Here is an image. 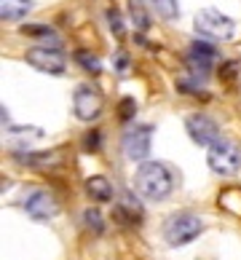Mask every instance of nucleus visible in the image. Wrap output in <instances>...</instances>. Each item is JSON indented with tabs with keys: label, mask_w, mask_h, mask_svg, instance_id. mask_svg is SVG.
<instances>
[{
	"label": "nucleus",
	"mask_w": 241,
	"mask_h": 260,
	"mask_svg": "<svg viewBox=\"0 0 241 260\" xmlns=\"http://www.w3.org/2000/svg\"><path fill=\"white\" fill-rule=\"evenodd\" d=\"M134 188H137V193L148 201H163L171 193V188H175V175H171V169L166 164L148 161V164H142L137 169V175H134Z\"/></svg>",
	"instance_id": "nucleus-1"
},
{
	"label": "nucleus",
	"mask_w": 241,
	"mask_h": 260,
	"mask_svg": "<svg viewBox=\"0 0 241 260\" xmlns=\"http://www.w3.org/2000/svg\"><path fill=\"white\" fill-rule=\"evenodd\" d=\"M201 231H204V223H201L198 215L180 212V215H171L163 223V239H166L169 247H185L193 239H198Z\"/></svg>",
	"instance_id": "nucleus-2"
},
{
	"label": "nucleus",
	"mask_w": 241,
	"mask_h": 260,
	"mask_svg": "<svg viewBox=\"0 0 241 260\" xmlns=\"http://www.w3.org/2000/svg\"><path fill=\"white\" fill-rule=\"evenodd\" d=\"M206 164L215 175H236L241 169V148L236 145L233 140H217L215 145L209 148V156H206Z\"/></svg>",
	"instance_id": "nucleus-3"
},
{
	"label": "nucleus",
	"mask_w": 241,
	"mask_h": 260,
	"mask_svg": "<svg viewBox=\"0 0 241 260\" xmlns=\"http://www.w3.org/2000/svg\"><path fill=\"white\" fill-rule=\"evenodd\" d=\"M196 30L209 41H230L236 32V22L230 16L215 11V8H204V11L196 14Z\"/></svg>",
	"instance_id": "nucleus-4"
},
{
	"label": "nucleus",
	"mask_w": 241,
	"mask_h": 260,
	"mask_svg": "<svg viewBox=\"0 0 241 260\" xmlns=\"http://www.w3.org/2000/svg\"><path fill=\"white\" fill-rule=\"evenodd\" d=\"M150 145H153V126H148V123L131 126L121 140L123 156H126L129 161H145L150 156Z\"/></svg>",
	"instance_id": "nucleus-5"
},
{
	"label": "nucleus",
	"mask_w": 241,
	"mask_h": 260,
	"mask_svg": "<svg viewBox=\"0 0 241 260\" xmlns=\"http://www.w3.org/2000/svg\"><path fill=\"white\" fill-rule=\"evenodd\" d=\"M73 110L81 121H94L102 113V94L91 83H81L73 94Z\"/></svg>",
	"instance_id": "nucleus-6"
},
{
	"label": "nucleus",
	"mask_w": 241,
	"mask_h": 260,
	"mask_svg": "<svg viewBox=\"0 0 241 260\" xmlns=\"http://www.w3.org/2000/svg\"><path fill=\"white\" fill-rule=\"evenodd\" d=\"M22 207H24L27 215L35 217V220H51V217H56V212H59V204H56V199L48 193V190H43V188L30 190V193L24 196Z\"/></svg>",
	"instance_id": "nucleus-7"
},
{
	"label": "nucleus",
	"mask_w": 241,
	"mask_h": 260,
	"mask_svg": "<svg viewBox=\"0 0 241 260\" xmlns=\"http://www.w3.org/2000/svg\"><path fill=\"white\" fill-rule=\"evenodd\" d=\"M185 129L190 134V140L196 142V145H206L212 148L220 137V126L212 118H206V115H190V118L185 121Z\"/></svg>",
	"instance_id": "nucleus-8"
},
{
	"label": "nucleus",
	"mask_w": 241,
	"mask_h": 260,
	"mask_svg": "<svg viewBox=\"0 0 241 260\" xmlns=\"http://www.w3.org/2000/svg\"><path fill=\"white\" fill-rule=\"evenodd\" d=\"M27 62H30L35 70H43V73H51V75H62L64 73V56L56 51V49H46V46H35V49L27 51Z\"/></svg>",
	"instance_id": "nucleus-9"
},
{
	"label": "nucleus",
	"mask_w": 241,
	"mask_h": 260,
	"mask_svg": "<svg viewBox=\"0 0 241 260\" xmlns=\"http://www.w3.org/2000/svg\"><path fill=\"white\" fill-rule=\"evenodd\" d=\"M86 193H89L94 201H110L113 199V185H110L108 177L94 175V177L86 180Z\"/></svg>",
	"instance_id": "nucleus-10"
},
{
	"label": "nucleus",
	"mask_w": 241,
	"mask_h": 260,
	"mask_svg": "<svg viewBox=\"0 0 241 260\" xmlns=\"http://www.w3.org/2000/svg\"><path fill=\"white\" fill-rule=\"evenodd\" d=\"M32 8V0H0V14L3 22H16Z\"/></svg>",
	"instance_id": "nucleus-11"
},
{
	"label": "nucleus",
	"mask_w": 241,
	"mask_h": 260,
	"mask_svg": "<svg viewBox=\"0 0 241 260\" xmlns=\"http://www.w3.org/2000/svg\"><path fill=\"white\" fill-rule=\"evenodd\" d=\"M150 3H153V11H156L161 19H166V22H171V19L180 16L177 0H150Z\"/></svg>",
	"instance_id": "nucleus-12"
},
{
	"label": "nucleus",
	"mask_w": 241,
	"mask_h": 260,
	"mask_svg": "<svg viewBox=\"0 0 241 260\" xmlns=\"http://www.w3.org/2000/svg\"><path fill=\"white\" fill-rule=\"evenodd\" d=\"M129 11H131V22L137 30H148L150 19H148V11H145L142 0H129Z\"/></svg>",
	"instance_id": "nucleus-13"
},
{
	"label": "nucleus",
	"mask_w": 241,
	"mask_h": 260,
	"mask_svg": "<svg viewBox=\"0 0 241 260\" xmlns=\"http://www.w3.org/2000/svg\"><path fill=\"white\" fill-rule=\"evenodd\" d=\"M22 35L43 38V41H48V38H51V41H54V30H51V27H46V24H27V27H22Z\"/></svg>",
	"instance_id": "nucleus-14"
},
{
	"label": "nucleus",
	"mask_w": 241,
	"mask_h": 260,
	"mask_svg": "<svg viewBox=\"0 0 241 260\" xmlns=\"http://www.w3.org/2000/svg\"><path fill=\"white\" fill-rule=\"evenodd\" d=\"M188 67H190V70H196V73H201V75H204V73H209V67H212V59H209V56H198V54H190V56H188Z\"/></svg>",
	"instance_id": "nucleus-15"
},
{
	"label": "nucleus",
	"mask_w": 241,
	"mask_h": 260,
	"mask_svg": "<svg viewBox=\"0 0 241 260\" xmlns=\"http://www.w3.org/2000/svg\"><path fill=\"white\" fill-rule=\"evenodd\" d=\"M83 223H86V228H91L94 234H99L102 231V215L96 209H86L83 212Z\"/></svg>",
	"instance_id": "nucleus-16"
},
{
	"label": "nucleus",
	"mask_w": 241,
	"mask_h": 260,
	"mask_svg": "<svg viewBox=\"0 0 241 260\" xmlns=\"http://www.w3.org/2000/svg\"><path fill=\"white\" fill-rule=\"evenodd\" d=\"M78 62L86 67V70H89V73H99L102 70V62L99 59H96V56H91V54H86V51H78Z\"/></svg>",
	"instance_id": "nucleus-17"
},
{
	"label": "nucleus",
	"mask_w": 241,
	"mask_h": 260,
	"mask_svg": "<svg viewBox=\"0 0 241 260\" xmlns=\"http://www.w3.org/2000/svg\"><path fill=\"white\" fill-rule=\"evenodd\" d=\"M134 110H137V102H134L131 97H126V100L118 102V115H121V121H129L131 115H134Z\"/></svg>",
	"instance_id": "nucleus-18"
},
{
	"label": "nucleus",
	"mask_w": 241,
	"mask_h": 260,
	"mask_svg": "<svg viewBox=\"0 0 241 260\" xmlns=\"http://www.w3.org/2000/svg\"><path fill=\"white\" fill-rule=\"evenodd\" d=\"M190 54H198V56H209V59H215V56H217V51L215 49H212V46L209 43H204V41H193L190 43Z\"/></svg>",
	"instance_id": "nucleus-19"
},
{
	"label": "nucleus",
	"mask_w": 241,
	"mask_h": 260,
	"mask_svg": "<svg viewBox=\"0 0 241 260\" xmlns=\"http://www.w3.org/2000/svg\"><path fill=\"white\" fill-rule=\"evenodd\" d=\"M108 19H110V24H113L115 38H123V22H121V16H118V11H115V8H110V11H108Z\"/></svg>",
	"instance_id": "nucleus-20"
},
{
	"label": "nucleus",
	"mask_w": 241,
	"mask_h": 260,
	"mask_svg": "<svg viewBox=\"0 0 241 260\" xmlns=\"http://www.w3.org/2000/svg\"><path fill=\"white\" fill-rule=\"evenodd\" d=\"M236 70H238V62H225L223 70H220V78H223V81H233L236 78Z\"/></svg>",
	"instance_id": "nucleus-21"
},
{
	"label": "nucleus",
	"mask_w": 241,
	"mask_h": 260,
	"mask_svg": "<svg viewBox=\"0 0 241 260\" xmlns=\"http://www.w3.org/2000/svg\"><path fill=\"white\" fill-rule=\"evenodd\" d=\"M96 145H99V132H91L89 137H86V148H91V150H96Z\"/></svg>",
	"instance_id": "nucleus-22"
}]
</instances>
